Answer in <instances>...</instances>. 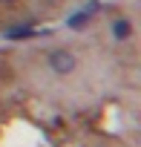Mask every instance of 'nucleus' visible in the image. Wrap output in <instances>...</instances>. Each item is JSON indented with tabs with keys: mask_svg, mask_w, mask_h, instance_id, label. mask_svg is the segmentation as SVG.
I'll return each instance as SVG.
<instances>
[{
	"mask_svg": "<svg viewBox=\"0 0 141 147\" xmlns=\"http://www.w3.org/2000/svg\"><path fill=\"white\" fill-rule=\"evenodd\" d=\"M49 66H52V72H58V75H66V72L75 69V58L69 55L66 49H55L49 55Z\"/></svg>",
	"mask_w": 141,
	"mask_h": 147,
	"instance_id": "nucleus-1",
	"label": "nucleus"
},
{
	"mask_svg": "<svg viewBox=\"0 0 141 147\" xmlns=\"http://www.w3.org/2000/svg\"><path fill=\"white\" fill-rule=\"evenodd\" d=\"M127 35H130V23H127V20L115 23V38H127Z\"/></svg>",
	"mask_w": 141,
	"mask_h": 147,
	"instance_id": "nucleus-2",
	"label": "nucleus"
}]
</instances>
